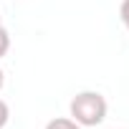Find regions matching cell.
<instances>
[{"label":"cell","instance_id":"cell-1","mask_svg":"<svg viewBox=\"0 0 129 129\" xmlns=\"http://www.w3.org/2000/svg\"><path fill=\"white\" fill-rule=\"evenodd\" d=\"M71 119L81 126H96L106 119V99L99 91H81L71 99Z\"/></svg>","mask_w":129,"mask_h":129},{"label":"cell","instance_id":"cell-2","mask_svg":"<svg viewBox=\"0 0 129 129\" xmlns=\"http://www.w3.org/2000/svg\"><path fill=\"white\" fill-rule=\"evenodd\" d=\"M46 129H81V124H76L74 119H63V116H58V119H51V121L46 124Z\"/></svg>","mask_w":129,"mask_h":129},{"label":"cell","instance_id":"cell-3","mask_svg":"<svg viewBox=\"0 0 129 129\" xmlns=\"http://www.w3.org/2000/svg\"><path fill=\"white\" fill-rule=\"evenodd\" d=\"M8 48H10V36H8V30L3 25H0V58L8 53Z\"/></svg>","mask_w":129,"mask_h":129},{"label":"cell","instance_id":"cell-4","mask_svg":"<svg viewBox=\"0 0 129 129\" xmlns=\"http://www.w3.org/2000/svg\"><path fill=\"white\" fill-rule=\"evenodd\" d=\"M8 116H10V109H8V104H5L3 99H0V129L8 124Z\"/></svg>","mask_w":129,"mask_h":129},{"label":"cell","instance_id":"cell-5","mask_svg":"<svg viewBox=\"0 0 129 129\" xmlns=\"http://www.w3.org/2000/svg\"><path fill=\"white\" fill-rule=\"evenodd\" d=\"M119 15H121V23H124V25H126V30H129V0H124V3H121Z\"/></svg>","mask_w":129,"mask_h":129},{"label":"cell","instance_id":"cell-6","mask_svg":"<svg viewBox=\"0 0 129 129\" xmlns=\"http://www.w3.org/2000/svg\"><path fill=\"white\" fill-rule=\"evenodd\" d=\"M3 84H5V74H3V69H0V89H3Z\"/></svg>","mask_w":129,"mask_h":129}]
</instances>
